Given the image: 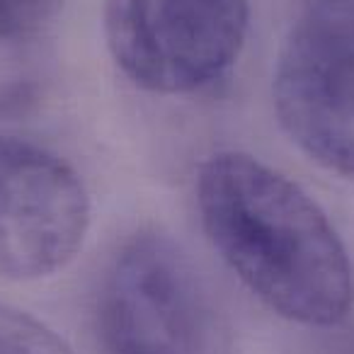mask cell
<instances>
[{
	"mask_svg": "<svg viewBox=\"0 0 354 354\" xmlns=\"http://www.w3.org/2000/svg\"><path fill=\"white\" fill-rule=\"evenodd\" d=\"M250 27L248 0H104L112 61L153 95H194L236 66Z\"/></svg>",
	"mask_w": 354,
	"mask_h": 354,
	"instance_id": "3",
	"label": "cell"
},
{
	"mask_svg": "<svg viewBox=\"0 0 354 354\" xmlns=\"http://www.w3.org/2000/svg\"><path fill=\"white\" fill-rule=\"evenodd\" d=\"M272 95L286 136L325 170L354 180V37L296 17Z\"/></svg>",
	"mask_w": 354,
	"mask_h": 354,
	"instance_id": "5",
	"label": "cell"
},
{
	"mask_svg": "<svg viewBox=\"0 0 354 354\" xmlns=\"http://www.w3.org/2000/svg\"><path fill=\"white\" fill-rule=\"evenodd\" d=\"M296 17L320 22L354 37V0H296Z\"/></svg>",
	"mask_w": 354,
	"mask_h": 354,
	"instance_id": "8",
	"label": "cell"
},
{
	"mask_svg": "<svg viewBox=\"0 0 354 354\" xmlns=\"http://www.w3.org/2000/svg\"><path fill=\"white\" fill-rule=\"evenodd\" d=\"M90 228V194L71 162L0 131V277L41 279L64 270Z\"/></svg>",
	"mask_w": 354,
	"mask_h": 354,
	"instance_id": "4",
	"label": "cell"
},
{
	"mask_svg": "<svg viewBox=\"0 0 354 354\" xmlns=\"http://www.w3.org/2000/svg\"><path fill=\"white\" fill-rule=\"evenodd\" d=\"M0 354H73V349L35 315L0 301Z\"/></svg>",
	"mask_w": 354,
	"mask_h": 354,
	"instance_id": "6",
	"label": "cell"
},
{
	"mask_svg": "<svg viewBox=\"0 0 354 354\" xmlns=\"http://www.w3.org/2000/svg\"><path fill=\"white\" fill-rule=\"evenodd\" d=\"M194 187L212 248L272 313L308 328L352 313V257L301 185L250 153L218 151L199 165Z\"/></svg>",
	"mask_w": 354,
	"mask_h": 354,
	"instance_id": "1",
	"label": "cell"
},
{
	"mask_svg": "<svg viewBox=\"0 0 354 354\" xmlns=\"http://www.w3.org/2000/svg\"><path fill=\"white\" fill-rule=\"evenodd\" d=\"M66 0H0V44H25L44 35Z\"/></svg>",
	"mask_w": 354,
	"mask_h": 354,
	"instance_id": "7",
	"label": "cell"
},
{
	"mask_svg": "<svg viewBox=\"0 0 354 354\" xmlns=\"http://www.w3.org/2000/svg\"><path fill=\"white\" fill-rule=\"evenodd\" d=\"M104 354H236L214 286L177 241L143 231L122 245L97 296Z\"/></svg>",
	"mask_w": 354,
	"mask_h": 354,
	"instance_id": "2",
	"label": "cell"
}]
</instances>
